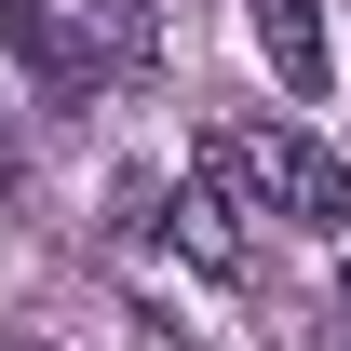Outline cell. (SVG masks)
<instances>
[{
	"label": "cell",
	"mask_w": 351,
	"mask_h": 351,
	"mask_svg": "<svg viewBox=\"0 0 351 351\" xmlns=\"http://www.w3.org/2000/svg\"><path fill=\"white\" fill-rule=\"evenodd\" d=\"M0 27H14V54H27V68H41L54 108H82V95H95V27H68L54 0H0Z\"/></svg>",
	"instance_id": "cell-3"
},
{
	"label": "cell",
	"mask_w": 351,
	"mask_h": 351,
	"mask_svg": "<svg viewBox=\"0 0 351 351\" xmlns=\"http://www.w3.org/2000/svg\"><path fill=\"white\" fill-rule=\"evenodd\" d=\"M338 311H351V270H338Z\"/></svg>",
	"instance_id": "cell-5"
},
{
	"label": "cell",
	"mask_w": 351,
	"mask_h": 351,
	"mask_svg": "<svg viewBox=\"0 0 351 351\" xmlns=\"http://www.w3.org/2000/svg\"><path fill=\"white\" fill-rule=\"evenodd\" d=\"M324 351H351V338H324Z\"/></svg>",
	"instance_id": "cell-7"
},
{
	"label": "cell",
	"mask_w": 351,
	"mask_h": 351,
	"mask_svg": "<svg viewBox=\"0 0 351 351\" xmlns=\"http://www.w3.org/2000/svg\"><path fill=\"white\" fill-rule=\"evenodd\" d=\"M0 351H27V338H0Z\"/></svg>",
	"instance_id": "cell-6"
},
{
	"label": "cell",
	"mask_w": 351,
	"mask_h": 351,
	"mask_svg": "<svg viewBox=\"0 0 351 351\" xmlns=\"http://www.w3.org/2000/svg\"><path fill=\"white\" fill-rule=\"evenodd\" d=\"M176 257L189 270H217V284H243V270H257V243H243V176L217 162V135H203V176H189V189H176Z\"/></svg>",
	"instance_id": "cell-2"
},
{
	"label": "cell",
	"mask_w": 351,
	"mask_h": 351,
	"mask_svg": "<svg viewBox=\"0 0 351 351\" xmlns=\"http://www.w3.org/2000/svg\"><path fill=\"white\" fill-rule=\"evenodd\" d=\"M217 162L243 176V189H257L284 230H324V243L351 230V162L324 149V135H298V122H257V135H217Z\"/></svg>",
	"instance_id": "cell-1"
},
{
	"label": "cell",
	"mask_w": 351,
	"mask_h": 351,
	"mask_svg": "<svg viewBox=\"0 0 351 351\" xmlns=\"http://www.w3.org/2000/svg\"><path fill=\"white\" fill-rule=\"evenodd\" d=\"M243 14H257V54L270 68H284V95H324V0H243Z\"/></svg>",
	"instance_id": "cell-4"
}]
</instances>
